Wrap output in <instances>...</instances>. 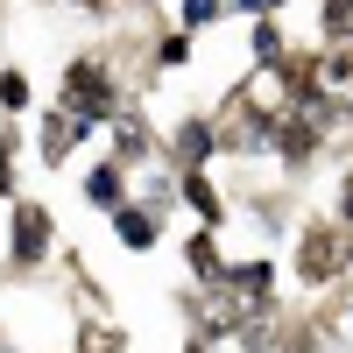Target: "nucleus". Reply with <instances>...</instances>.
<instances>
[{"instance_id":"1","label":"nucleus","mask_w":353,"mask_h":353,"mask_svg":"<svg viewBox=\"0 0 353 353\" xmlns=\"http://www.w3.org/2000/svg\"><path fill=\"white\" fill-rule=\"evenodd\" d=\"M57 106H64L85 134L106 128V113L121 106V78H113V64H106V57H71V64H64V99H57Z\"/></svg>"},{"instance_id":"2","label":"nucleus","mask_w":353,"mask_h":353,"mask_svg":"<svg viewBox=\"0 0 353 353\" xmlns=\"http://www.w3.org/2000/svg\"><path fill=\"white\" fill-rule=\"evenodd\" d=\"M8 261L14 269H36V261L50 254V241H57V219L43 212V205H28V198H14V212H8Z\"/></svg>"},{"instance_id":"3","label":"nucleus","mask_w":353,"mask_h":353,"mask_svg":"<svg viewBox=\"0 0 353 353\" xmlns=\"http://www.w3.org/2000/svg\"><path fill=\"white\" fill-rule=\"evenodd\" d=\"M339 269H346V233L339 226H304V241H297V283L325 290Z\"/></svg>"},{"instance_id":"4","label":"nucleus","mask_w":353,"mask_h":353,"mask_svg":"<svg viewBox=\"0 0 353 353\" xmlns=\"http://www.w3.org/2000/svg\"><path fill=\"white\" fill-rule=\"evenodd\" d=\"M106 134H113V156H121V163H141V156H156V128L141 121L134 106H113V113H106Z\"/></svg>"},{"instance_id":"5","label":"nucleus","mask_w":353,"mask_h":353,"mask_svg":"<svg viewBox=\"0 0 353 353\" xmlns=\"http://www.w3.org/2000/svg\"><path fill=\"white\" fill-rule=\"evenodd\" d=\"M85 205H99V212H113V205H128V163L106 156L85 170Z\"/></svg>"},{"instance_id":"6","label":"nucleus","mask_w":353,"mask_h":353,"mask_svg":"<svg viewBox=\"0 0 353 353\" xmlns=\"http://www.w3.org/2000/svg\"><path fill=\"white\" fill-rule=\"evenodd\" d=\"M113 233H121V248H156L163 241V212H149V205H113Z\"/></svg>"},{"instance_id":"7","label":"nucleus","mask_w":353,"mask_h":353,"mask_svg":"<svg viewBox=\"0 0 353 353\" xmlns=\"http://www.w3.org/2000/svg\"><path fill=\"white\" fill-rule=\"evenodd\" d=\"M219 149V134H212V121H205V113H191L184 128H176V163L170 170H205V156Z\"/></svg>"},{"instance_id":"8","label":"nucleus","mask_w":353,"mask_h":353,"mask_svg":"<svg viewBox=\"0 0 353 353\" xmlns=\"http://www.w3.org/2000/svg\"><path fill=\"white\" fill-rule=\"evenodd\" d=\"M36 121H43V163H71V149L85 141V128L71 121L64 106H50V113H36Z\"/></svg>"},{"instance_id":"9","label":"nucleus","mask_w":353,"mask_h":353,"mask_svg":"<svg viewBox=\"0 0 353 353\" xmlns=\"http://www.w3.org/2000/svg\"><path fill=\"white\" fill-rule=\"evenodd\" d=\"M184 261H191V276L212 290L219 276H226V254H219V226H205V233H191V248H184Z\"/></svg>"},{"instance_id":"10","label":"nucleus","mask_w":353,"mask_h":353,"mask_svg":"<svg viewBox=\"0 0 353 353\" xmlns=\"http://www.w3.org/2000/svg\"><path fill=\"white\" fill-rule=\"evenodd\" d=\"M176 191H184V205H198L205 226L226 219V205H219V191H212V176H205V170H176Z\"/></svg>"},{"instance_id":"11","label":"nucleus","mask_w":353,"mask_h":353,"mask_svg":"<svg viewBox=\"0 0 353 353\" xmlns=\"http://www.w3.org/2000/svg\"><path fill=\"white\" fill-rule=\"evenodd\" d=\"M318 36L325 43H353V0H318Z\"/></svg>"},{"instance_id":"12","label":"nucleus","mask_w":353,"mask_h":353,"mask_svg":"<svg viewBox=\"0 0 353 353\" xmlns=\"http://www.w3.org/2000/svg\"><path fill=\"white\" fill-rule=\"evenodd\" d=\"M226 14V0H184V8H176V21H184V36H191V28H212Z\"/></svg>"},{"instance_id":"13","label":"nucleus","mask_w":353,"mask_h":353,"mask_svg":"<svg viewBox=\"0 0 353 353\" xmlns=\"http://www.w3.org/2000/svg\"><path fill=\"white\" fill-rule=\"evenodd\" d=\"M0 106H8V113H28V78H21V71H0Z\"/></svg>"},{"instance_id":"14","label":"nucleus","mask_w":353,"mask_h":353,"mask_svg":"<svg viewBox=\"0 0 353 353\" xmlns=\"http://www.w3.org/2000/svg\"><path fill=\"white\" fill-rule=\"evenodd\" d=\"M156 64L163 71H176V64H191V36L176 28V36H163V50H156Z\"/></svg>"},{"instance_id":"15","label":"nucleus","mask_w":353,"mask_h":353,"mask_svg":"<svg viewBox=\"0 0 353 353\" xmlns=\"http://www.w3.org/2000/svg\"><path fill=\"white\" fill-rule=\"evenodd\" d=\"M0 198H14V134H0Z\"/></svg>"},{"instance_id":"16","label":"nucleus","mask_w":353,"mask_h":353,"mask_svg":"<svg viewBox=\"0 0 353 353\" xmlns=\"http://www.w3.org/2000/svg\"><path fill=\"white\" fill-rule=\"evenodd\" d=\"M339 226H353V170L339 176Z\"/></svg>"},{"instance_id":"17","label":"nucleus","mask_w":353,"mask_h":353,"mask_svg":"<svg viewBox=\"0 0 353 353\" xmlns=\"http://www.w3.org/2000/svg\"><path fill=\"white\" fill-rule=\"evenodd\" d=\"M226 8H241V14H276L283 0H226Z\"/></svg>"},{"instance_id":"18","label":"nucleus","mask_w":353,"mask_h":353,"mask_svg":"<svg viewBox=\"0 0 353 353\" xmlns=\"http://www.w3.org/2000/svg\"><path fill=\"white\" fill-rule=\"evenodd\" d=\"M64 8H92V14H106V8H121V0H64Z\"/></svg>"},{"instance_id":"19","label":"nucleus","mask_w":353,"mask_h":353,"mask_svg":"<svg viewBox=\"0 0 353 353\" xmlns=\"http://www.w3.org/2000/svg\"><path fill=\"white\" fill-rule=\"evenodd\" d=\"M346 269H353V241H346Z\"/></svg>"}]
</instances>
